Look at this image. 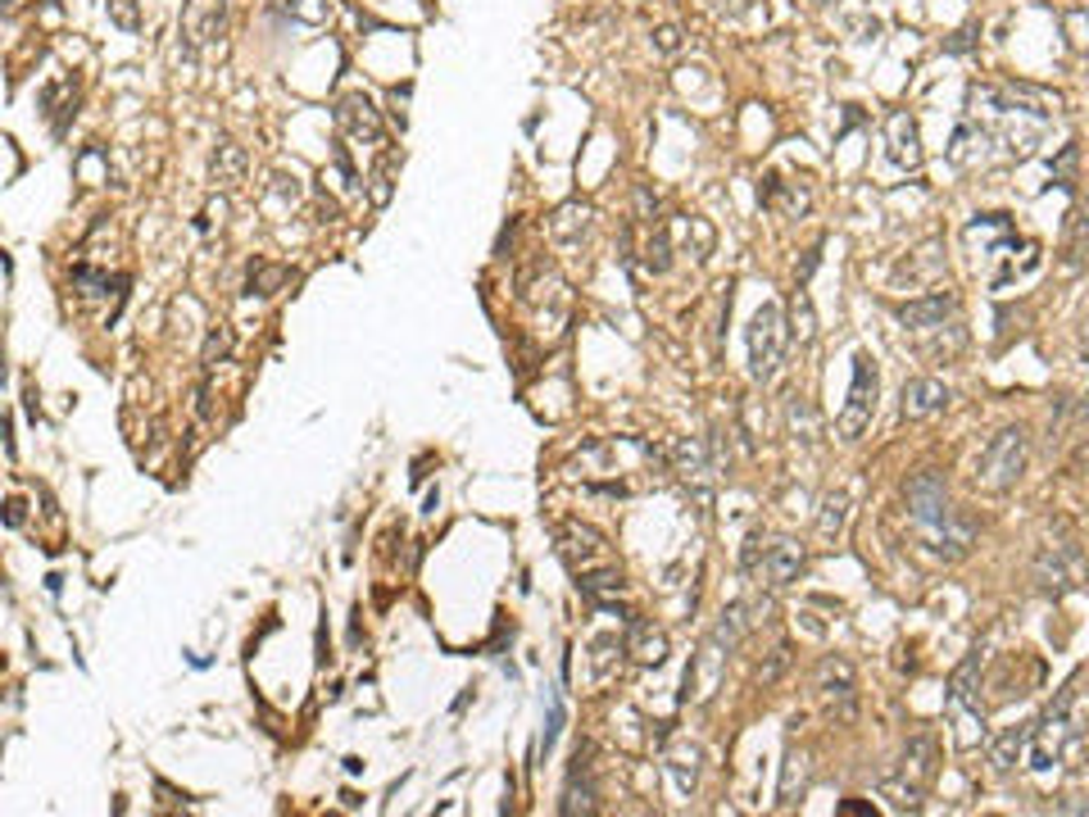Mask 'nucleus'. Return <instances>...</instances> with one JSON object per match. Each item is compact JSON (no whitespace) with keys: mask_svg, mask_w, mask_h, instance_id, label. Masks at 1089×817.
<instances>
[{"mask_svg":"<svg viewBox=\"0 0 1089 817\" xmlns=\"http://www.w3.org/2000/svg\"><path fill=\"white\" fill-rule=\"evenodd\" d=\"M286 278H291L286 264H264V259H255L246 287H250V295H278V291L286 287Z\"/></svg>","mask_w":1089,"mask_h":817,"instance_id":"27","label":"nucleus"},{"mask_svg":"<svg viewBox=\"0 0 1089 817\" xmlns=\"http://www.w3.org/2000/svg\"><path fill=\"white\" fill-rule=\"evenodd\" d=\"M890 164L894 168H917L922 164V132H917V118L899 109L890 118Z\"/></svg>","mask_w":1089,"mask_h":817,"instance_id":"16","label":"nucleus"},{"mask_svg":"<svg viewBox=\"0 0 1089 817\" xmlns=\"http://www.w3.org/2000/svg\"><path fill=\"white\" fill-rule=\"evenodd\" d=\"M559 732H563V704L554 700V709H550V726H544V736H540V754H550V749H554Z\"/></svg>","mask_w":1089,"mask_h":817,"instance_id":"40","label":"nucleus"},{"mask_svg":"<svg viewBox=\"0 0 1089 817\" xmlns=\"http://www.w3.org/2000/svg\"><path fill=\"white\" fill-rule=\"evenodd\" d=\"M749 377L768 386L776 382L781 363H785V346H791V323H785V310L776 305V300H768V305H759V314L749 318Z\"/></svg>","mask_w":1089,"mask_h":817,"instance_id":"2","label":"nucleus"},{"mask_svg":"<svg viewBox=\"0 0 1089 817\" xmlns=\"http://www.w3.org/2000/svg\"><path fill=\"white\" fill-rule=\"evenodd\" d=\"M903 500H908V513L922 523V527H930V532H940L949 518H953V504H949V487H945V477L940 472H917L913 481L903 487Z\"/></svg>","mask_w":1089,"mask_h":817,"instance_id":"6","label":"nucleus"},{"mask_svg":"<svg viewBox=\"0 0 1089 817\" xmlns=\"http://www.w3.org/2000/svg\"><path fill=\"white\" fill-rule=\"evenodd\" d=\"M785 668H791V645L781 641V645L768 654V663L759 668V681H763V686H772V681H781V673H785Z\"/></svg>","mask_w":1089,"mask_h":817,"instance_id":"37","label":"nucleus"},{"mask_svg":"<svg viewBox=\"0 0 1089 817\" xmlns=\"http://www.w3.org/2000/svg\"><path fill=\"white\" fill-rule=\"evenodd\" d=\"M949 405H953V390H949L945 382H935V377H913V382H903L899 413H903L908 422H926V418H935V413H945Z\"/></svg>","mask_w":1089,"mask_h":817,"instance_id":"10","label":"nucleus"},{"mask_svg":"<svg viewBox=\"0 0 1089 817\" xmlns=\"http://www.w3.org/2000/svg\"><path fill=\"white\" fill-rule=\"evenodd\" d=\"M844 518H850V495H844V491L822 495V509H817V536L835 540L844 532Z\"/></svg>","mask_w":1089,"mask_h":817,"instance_id":"26","label":"nucleus"},{"mask_svg":"<svg viewBox=\"0 0 1089 817\" xmlns=\"http://www.w3.org/2000/svg\"><path fill=\"white\" fill-rule=\"evenodd\" d=\"M958 310V295L945 287V291H926L917 300H908V305H894L899 323L913 327V331H930V327H945V318Z\"/></svg>","mask_w":1089,"mask_h":817,"instance_id":"12","label":"nucleus"},{"mask_svg":"<svg viewBox=\"0 0 1089 817\" xmlns=\"http://www.w3.org/2000/svg\"><path fill=\"white\" fill-rule=\"evenodd\" d=\"M817 695H822V704L835 722H854L858 717V673L850 658H822L817 663Z\"/></svg>","mask_w":1089,"mask_h":817,"instance_id":"5","label":"nucleus"},{"mask_svg":"<svg viewBox=\"0 0 1089 817\" xmlns=\"http://www.w3.org/2000/svg\"><path fill=\"white\" fill-rule=\"evenodd\" d=\"M894 772L926 791V785L935 781V772H940V745H935V736H913V740H908Z\"/></svg>","mask_w":1089,"mask_h":817,"instance_id":"14","label":"nucleus"},{"mask_svg":"<svg viewBox=\"0 0 1089 817\" xmlns=\"http://www.w3.org/2000/svg\"><path fill=\"white\" fill-rule=\"evenodd\" d=\"M967 46H972V33H958V37H953V42H949V50H953V55H962V50H967Z\"/></svg>","mask_w":1089,"mask_h":817,"instance_id":"43","label":"nucleus"},{"mask_svg":"<svg viewBox=\"0 0 1089 817\" xmlns=\"http://www.w3.org/2000/svg\"><path fill=\"white\" fill-rule=\"evenodd\" d=\"M981 663H985V654H981V650H972V654H967V658L958 663V673H953V681H949V709H962V704H972V700H976Z\"/></svg>","mask_w":1089,"mask_h":817,"instance_id":"25","label":"nucleus"},{"mask_svg":"<svg viewBox=\"0 0 1089 817\" xmlns=\"http://www.w3.org/2000/svg\"><path fill=\"white\" fill-rule=\"evenodd\" d=\"M109 19L124 27V33H137L141 27V14H137V0H109Z\"/></svg>","mask_w":1089,"mask_h":817,"instance_id":"38","label":"nucleus"},{"mask_svg":"<svg viewBox=\"0 0 1089 817\" xmlns=\"http://www.w3.org/2000/svg\"><path fill=\"white\" fill-rule=\"evenodd\" d=\"M278 10L286 14V19H295V23H309V27H318V23H327V0H278Z\"/></svg>","mask_w":1089,"mask_h":817,"instance_id":"33","label":"nucleus"},{"mask_svg":"<svg viewBox=\"0 0 1089 817\" xmlns=\"http://www.w3.org/2000/svg\"><path fill=\"white\" fill-rule=\"evenodd\" d=\"M232 346H236V337H232V327L227 323H219V327H209V337H204V350H200V369L204 373H214L219 363L232 354Z\"/></svg>","mask_w":1089,"mask_h":817,"instance_id":"30","label":"nucleus"},{"mask_svg":"<svg viewBox=\"0 0 1089 817\" xmlns=\"http://www.w3.org/2000/svg\"><path fill=\"white\" fill-rule=\"evenodd\" d=\"M396 168H400V155L390 150V155H382V164L373 168V187H368V196H373V205H386L390 200V191H396Z\"/></svg>","mask_w":1089,"mask_h":817,"instance_id":"32","label":"nucleus"},{"mask_svg":"<svg viewBox=\"0 0 1089 817\" xmlns=\"http://www.w3.org/2000/svg\"><path fill=\"white\" fill-rule=\"evenodd\" d=\"M5 518H10V527L23 523V504H19V500H10V513H5Z\"/></svg>","mask_w":1089,"mask_h":817,"instance_id":"44","label":"nucleus"},{"mask_svg":"<svg viewBox=\"0 0 1089 817\" xmlns=\"http://www.w3.org/2000/svg\"><path fill=\"white\" fill-rule=\"evenodd\" d=\"M672 250H677V246H672V232H668V227H654L649 241H645V250H641V255H645V272L663 278V272L672 268Z\"/></svg>","mask_w":1089,"mask_h":817,"instance_id":"28","label":"nucleus"},{"mask_svg":"<svg viewBox=\"0 0 1089 817\" xmlns=\"http://www.w3.org/2000/svg\"><path fill=\"white\" fill-rule=\"evenodd\" d=\"M1085 464H1089V445H1085Z\"/></svg>","mask_w":1089,"mask_h":817,"instance_id":"45","label":"nucleus"},{"mask_svg":"<svg viewBox=\"0 0 1089 817\" xmlns=\"http://www.w3.org/2000/svg\"><path fill=\"white\" fill-rule=\"evenodd\" d=\"M559 555L567 559L572 572H586V568H595L604 559V536L595 527H586V523H563L559 527Z\"/></svg>","mask_w":1089,"mask_h":817,"instance_id":"13","label":"nucleus"},{"mask_svg":"<svg viewBox=\"0 0 1089 817\" xmlns=\"http://www.w3.org/2000/svg\"><path fill=\"white\" fill-rule=\"evenodd\" d=\"M550 232H554L559 241H577V236H586V232H590V205H563L559 214H554V223H550Z\"/></svg>","mask_w":1089,"mask_h":817,"instance_id":"29","label":"nucleus"},{"mask_svg":"<svg viewBox=\"0 0 1089 817\" xmlns=\"http://www.w3.org/2000/svg\"><path fill=\"white\" fill-rule=\"evenodd\" d=\"M700 768H704V749H700V745L681 740V745L668 749V772H672V781H677L681 795H694V791H700Z\"/></svg>","mask_w":1089,"mask_h":817,"instance_id":"23","label":"nucleus"},{"mask_svg":"<svg viewBox=\"0 0 1089 817\" xmlns=\"http://www.w3.org/2000/svg\"><path fill=\"white\" fill-rule=\"evenodd\" d=\"M246 173H250V155H246V145H236L232 137H223V141L214 145V155H209V177H214L219 187L236 191L241 182H246Z\"/></svg>","mask_w":1089,"mask_h":817,"instance_id":"17","label":"nucleus"},{"mask_svg":"<svg viewBox=\"0 0 1089 817\" xmlns=\"http://www.w3.org/2000/svg\"><path fill=\"white\" fill-rule=\"evenodd\" d=\"M73 287H82V295H105L109 291V272H96V268L78 264L73 268Z\"/></svg>","mask_w":1089,"mask_h":817,"instance_id":"36","label":"nucleus"},{"mask_svg":"<svg viewBox=\"0 0 1089 817\" xmlns=\"http://www.w3.org/2000/svg\"><path fill=\"white\" fill-rule=\"evenodd\" d=\"M1031 736H1035V722L1008 726V732L990 745V763H994V772H1012V768L1026 759V749H1031Z\"/></svg>","mask_w":1089,"mask_h":817,"instance_id":"22","label":"nucleus"},{"mask_svg":"<svg viewBox=\"0 0 1089 817\" xmlns=\"http://www.w3.org/2000/svg\"><path fill=\"white\" fill-rule=\"evenodd\" d=\"M876 791H881V800H890V808H894V813H917V808H922V800H926L922 785H913V781L899 777V772H886L881 781H876Z\"/></svg>","mask_w":1089,"mask_h":817,"instance_id":"24","label":"nucleus"},{"mask_svg":"<svg viewBox=\"0 0 1089 817\" xmlns=\"http://www.w3.org/2000/svg\"><path fill=\"white\" fill-rule=\"evenodd\" d=\"M635 209H641V219L654 223L658 219V200L649 196V187H635Z\"/></svg>","mask_w":1089,"mask_h":817,"instance_id":"42","label":"nucleus"},{"mask_svg":"<svg viewBox=\"0 0 1089 817\" xmlns=\"http://www.w3.org/2000/svg\"><path fill=\"white\" fill-rule=\"evenodd\" d=\"M808 781H812V763L804 749H791L781 763V791H776V808H795L808 795Z\"/></svg>","mask_w":1089,"mask_h":817,"instance_id":"20","label":"nucleus"},{"mask_svg":"<svg viewBox=\"0 0 1089 817\" xmlns=\"http://www.w3.org/2000/svg\"><path fill=\"white\" fill-rule=\"evenodd\" d=\"M1026 464H1031V436H1026L1021 428H1004L998 436H990V445L981 450V459H976V487L985 495H1008L1017 481H1021Z\"/></svg>","mask_w":1089,"mask_h":817,"instance_id":"1","label":"nucleus"},{"mask_svg":"<svg viewBox=\"0 0 1089 817\" xmlns=\"http://www.w3.org/2000/svg\"><path fill=\"white\" fill-rule=\"evenodd\" d=\"M1085 255H1089V214L1080 209V214L1072 219V241H1067V268L1076 272V268L1085 264Z\"/></svg>","mask_w":1089,"mask_h":817,"instance_id":"35","label":"nucleus"},{"mask_svg":"<svg viewBox=\"0 0 1089 817\" xmlns=\"http://www.w3.org/2000/svg\"><path fill=\"white\" fill-rule=\"evenodd\" d=\"M876 390H881V382H876V359L854 354V386H850V400H844V409L835 418L840 441H858L867 432V422L876 413Z\"/></svg>","mask_w":1089,"mask_h":817,"instance_id":"4","label":"nucleus"},{"mask_svg":"<svg viewBox=\"0 0 1089 817\" xmlns=\"http://www.w3.org/2000/svg\"><path fill=\"white\" fill-rule=\"evenodd\" d=\"M759 200H763L768 209H781L785 219H804L808 205H812L808 187H799V182H785V177H776V173L759 187Z\"/></svg>","mask_w":1089,"mask_h":817,"instance_id":"19","label":"nucleus"},{"mask_svg":"<svg viewBox=\"0 0 1089 817\" xmlns=\"http://www.w3.org/2000/svg\"><path fill=\"white\" fill-rule=\"evenodd\" d=\"M595 808H599V785H595V772H590V745H582L577 759H572V768H567L559 813L563 817H590Z\"/></svg>","mask_w":1089,"mask_h":817,"instance_id":"9","label":"nucleus"},{"mask_svg":"<svg viewBox=\"0 0 1089 817\" xmlns=\"http://www.w3.org/2000/svg\"><path fill=\"white\" fill-rule=\"evenodd\" d=\"M331 114H337V128H341L346 137L368 141V145L382 141V114H377V105H373L368 96H363V91H350V96H341Z\"/></svg>","mask_w":1089,"mask_h":817,"instance_id":"11","label":"nucleus"},{"mask_svg":"<svg viewBox=\"0 0 1089 817\" xmlns=\"http://www.w3.org/2000/svg\"><path fill=\"white\" fill-rule=\"evenodd\" d=\"M763 555H768V545H763V532H753V536L745 540V555H740L745 572H759V568H763Z\"/></svg>","mask_w":1089,"mask_h":817,"instance_id":"39","label":"nucleus"},{"mask_svg":"<svg viewBox=\"0 0 1089 817\" xmlns=\"http://www.w3.org/2000/svg\"><path fill=\"white\" fill-rule=\"evenodd\" d=\"M1031 577H1035V591H1040V595H1049V599H1067V595L1085 591V582H1089V559H1085L1080 545H1072V540H1053V545H1044V550L1035 555Z\"/></svg>","mask_w":1089,"mask_h":817,"instance_id":"3","label":"nucleus"},{"mask_svg":"<svg viewBox=\"0 0 1089 817\" xmlns=\"http://www.w3.org/2000/svg\"><path fill=\"white\" fill-rule=\"evenodd\" d=\"M785 413H791V432H795V441H817V413H812V400H808V396H791V400H785Z\"/></svg>","mask_w":1089,"mask_h":817,"instance_id":"31","label":"nucleus"},{"mask_svg":"<svg viewBox=\"0 0 1089 817\" xmlns=\"http://www.w3.org/2000/svg\"><path fill=\"white\" fill-rule=\"evenodd\" d=\"M622 650L641 663V668H658L663 658H668V635H663L654 622H641V618H631L627 622V641H622Z\"/></svg>","mask_w":1089,"mask_h":817,"instance_id":"15","label":"nucleus"},{"mask_svg":"<svg viewBox=\"0 0 1089 817\" xmlns=\"http://www.w3.org/2000/svg\"><path fill=\"white\" fill-rule=\"evenodd\" d=\"M791 331L799 337V346H812V337H817V314H812V300L804 287H795V327Z\"/></svg>","mask_w":1089,"mask_h":817,"instance_id":"34","label":"nucleus"},{"mask_svg":"<svg viewBox=\"0 0 1089 817\" xmlns=\"http://www.w3.org/2000/svg\"><path fill=\"white\" fill-rule=\"evenodd\" d=\"M804 568H808V550H804V545L795 536H776L768 545V555H763L759 577H763L768 591H785V586H795L804 577Z\"/></svg>","mask_w":1089,"mask_h":817,"instance_id":"8","label":"nucleus"},{"mask_svg":"<svg viewBox=\"0 0 1089 817\" xmlns=\"http://www.w3.org/2000/svg\"><path fill=\"white\" fill-rule=\"evenodd\" d=\"M577 591L595 604V609H613L622 595V572L618 568H586L577 572Z\"/></svg>","mask_w":1089,"mask_h":817,"instance_id":"21","label":"nucleus"},{"mask_svg":"<svg viewBox=\"0 0 1089 817\" xmlns=\"http://www.w3.org/2000/svg\"><path fill=\"white\" fill-rule=\"evenodd\" d=\"M726 658H731V650H726L722 641H713V635H704V645H700V654L690 658V668H686V690H681V700L690 704H704V700H713V690L722 686V673H726Z\"/></svg>","mask_w":1089,"mask_h":817,"instance_id":"7","label":"nucleus"},{"mask_svg":"<svg viewBox=\"0 0 1089 817\" xmlns=\"http://www.w3.org/2000/svg\"><path fill=\"white\" fill-rule=\"evenodd\" d=\"M654 46H658L663 55H677V50H681V33H677V27H658V33H654Z\"/></svg>","mask_w":1089,"mask_h":817,"instance_id":"41","label":"nucleus"},{"mask_svg":"<svg viewBox=\"0 0 1089 817\" xmlns=\"http://www.w3.org/2000/svg\"><path fill=\"white\" fill-rule=\"evenodd\" d=\"M668 232H672V246H677V250H686L694 264H704V259L713 255V246H717V232H713L704 219H690V214L672 219V223H668Z\"/></svg>","mask_w":1089,"mask_h":817,"instance_id":"18","label":"nucleus"}]
</instances>
